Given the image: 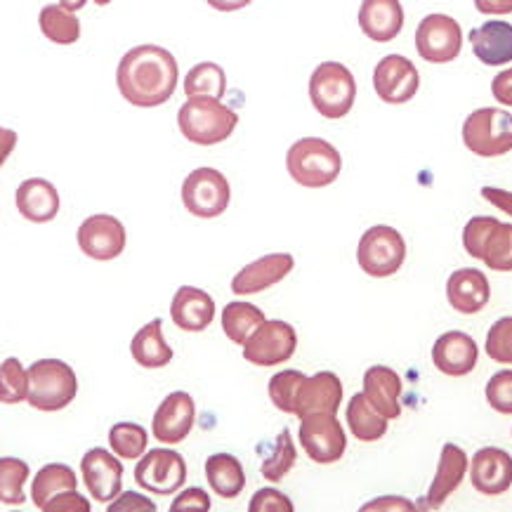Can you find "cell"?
Listing matches in <instances>:
<instances>
[{
  "label": "cell",
  "instance_id": "1",
  "mask_svg": "<svg viewBox=\"0 0 512 512\" xmlns=\"http://www.w3.org/2000/svg\"><path fill=\"white\" fill-rule=\"evenodd\" d=\"M180 67L170 50L161 45H137L121 57L116 69L118 93L140 109H154L175 95Z\"/></svg>",
  "mask_w": 512,
  "mask_h": 512
},
{
  "label": "cell",
  "instance_id": "2",
  "mask_svg": "<svg viewBox=\"0 0 512 512\" xmlns=\"http://www.w3.org/2000/svg\"><path fill=\"white\" fill-rule=\"evenodd\" d=\"M177 126L185 140L199 147H213L232 137L239 126V116L213 97H189L177 111Z\"/></svg>",
  "mask_w": 512,
  "mask_h": 512
},
{
  "label": "cell",
  "instance_id": "3",
  "mask_svg": "<svg viewBox=\"0 0 512 512\" xmlns=\"http://www.w3.org/2000/svg\"><path fill=\"white\" fill-rule=\"evenodd\" d=\"M286 168L293 182L307 189H324L338 180L343 156L321 137H300L286 154Z\"/></svg>",
  "mask_w": 512,
  "mask_h": 512
},
{
  "label": "cell",
  "instance_id": "4",
  "mask_svg": "<svg viewBox=\"0 0 512 512\" xmlns=\"http://www.w3.org/2000/svg\"><path fill=\"white\" fill-rule=\"evenodd\" d=\"M29 373V402L38 411H62L76 399L78 378L67 361L41 359L26 369Z\"/></svg>",
  "mask_w": 512,
  "mask_h": 512
},
{
  "label": "cell",
  "instance_id": "5",
  "mask_svg": "<svg viewBox=\"0 0 512 512\" xmlns=\"http://www.w3.org/2000/svg\"><path fill=\"white\" fill-rule=\"evenodd\" d=\"M310 100L317 114L328 121L345 118L357 100V81L352 71L340 62H321L312 71Z\"/></svg>",
  "mask_w": 512,
  "mask_h": 512
},
{
  "label": "cell",
  "instance_id": "6",
  "mask_svg": "<svg viewBox=\"0 0 512 512\" xmlns=\"http://www.w3.org/2000/svg\"><path fill=\"white\" fill-rule=\"evenodd\" d=\"M463 144L482 159H496L512 152V116L496 107L472 111L463 123Z\"/></svg>",
  "mask_w": 512,
  "mask_h": 512
},
{
  "label": "cell",
  "instance_id": "7",
  "mask_svg": "<svg viewBox=\"0 0 512 512\" xmlns=\"http://www.w3.org/2000/svg\"><path fill=\"white\" fill-rule=\"evenodd\" d=\"M406 260V241L395 227L373 225L361 234L357 246V262L373 279L397 274Z\"/></svg>",
  "mask_w": 512,
  "mask_h": 512
},
{
  "label": "cell",
  "instance_id": "8",
  "mask_svg": "<svg viewBox=\"0 0 512 512\" xmlns=\"http://www.w3.org/2000/svg\"><path fill=\"white\" fill-rule=\"evenodd\" d=\"M232 201L227 177L215 168H196L182 182V203L196 218H220Z\"/></svg>",
  "mask_w": 512,
  "mask_h": 512
},
{
  "label": "cell",
  "instance_id": "9",
  "mask_svg": "<svg viewBox=\"0 0 512 512\" xmlns=\"http://www.w3.org/2000/svg\"><path fill=\"white\" fill-rule=\"evenodd\" d=\"M300 444L314 463L331 465L345 456L347 437L336 413H310L300 418Z\"/></svg>",
  "mask_w": 512,
  "mask_h": 512
},
{
  "label": "cell",
  "instance_id": "10",
  "mask_svg": "<svg viewBox=\"0 0 512 512\" xmlns=\"http://www.w3.org/2000/svg\"><path fill=\"white\" fill-rule=\"evenodd\" d=\"M135 482L149 494H177L187 482L185 458L173 449H152L149 454L144 451L135 468Z\"/></svg>",
  "mask_w": 512,
  "mask_h": 512
},
{
  "label": "cell",
  "instance_id": "11",
  "mask_svg": "<svg viewBox=\"0 0 512 512\" xmlns=\"http://www.w3.org/2000/svg\"><path fill=\"white\" fill-rule=\"evenodd\" d=\"M416 50L430 64H449L463 50L461 24L449 15H428L416 29Z\"/></svg>",
  "mask_w": 512,
  "mask_h": 512
},
{
  "label": "cell",
  "instance_id": "12",
  "mask_svg": "<svg viewBox=\"0 0 512 512\" xmlns=\"http://www.w3.org/2000/svg\"><path fill=\"white\" fill-rule=\"evenodd\" d=\"M76 239L83 255H88L90 260L97 262L116 260L118 255L126 251L128 244V234L123 222L107 213H97L85 218L81 227H78Z\"/></svg>",
  "mask_w": 512,
  "mask_h": 512
},
{
  "label": "cell",
  "instance_id": "13",
  "mask_svg": "<svg viewBox=\"0 0 512 512\" xmlns=\"http://www.w3.org/2000/svg\"><path fill=\"white\" fill-rule=\"evenodd\" d=\"M298 350V333L291 324L272 319L260 324L258 331L244 345V359L253 366H277L288 361Z\"/></svg>",
  "mask_w": 512,
  "mask_h": 512
},
{
  "label": "cell",
  "instance_id": "14",
  "mask_svg": "<svg viewBox=\"0 0 512 512\" xmlns=\"http://www.w3.org/2000/svg\"><path fill=\"white\" fill-rule=\"evenodd\" d=\"M373 88L387 104H406L416 97L420 76L416 64L404 55H387L373 69Z\"/></svg>",
  "mask_w": 512,
  "mask_h": 512
},
{
  "label": "cell",
  "instance_id": "15",
  "mask_svg": "<svg viewBox=\"0 0 512 512\" xmlns=\"http://www.w3.org/2000/svg\"><path fill=\"white\" fill-rule=\"evenodd\" d=\"M81 472L85 487L97 503H111L121 494L123 465L116 454L111 456V451L100 449V446L90 449L81 461Z\"/></svg>",
  "mask_w": 512,
  "mask_h": 512
},
{
  "label": "cell",
  "instance_id": "16",
  "mask_svg": "<svg viewBox=\"0 0 512 512\" xmlns=\"http://www.w3.org/2000/svg\"><path fill=\"white\" fill-rule=\"evenodd\" d=\"M196 420V406L187 392H170L154 413L152 432L161 444H180L189 437Z\"/></svg>",
  "mask_w": 512,
  "mask_h": 512
},
{
  "label": "cell",
  "instance_id": "17",
  "mask_svg": "<svg viewBox=\"0 0 512 512\" xmlns=\"http://www.w3.org/2000/svg\"><path fill=\"white\" fill-rule=\"evenodd\" d=\"M432 361L435 369L444 376L463 378L475 371L479 361V350L475 338L463 331H446L444 336L437 338L432 347Z\"/></svg>",
  "mask_w": 512,
  "mask_h": 512
},
{
  "label": "cell",
  "instance_id": "18",
  "mask_svg": "<svg viewBox=\"0 0 512 512\" xmlns=\"http://www.w3.org/2000/svg\"><path fill=\"white\" fill-rule=\"evenodd\" d=\"M470 482L484 496L505 494L512 487V456L496 446L479 449L472 456Z\"/></svg>",
  "mask_w": 512,
  "mask_h": 512
},
{
  "label": "cell",
  "instance_id": "19",
  "mask_svg": "<svg viewBox=\"0 0 512 512\" xmlns=\"http://www.w3.org/2000/svg\"><path fill=\"white\" fill-rule=\"evenodd\" d=\"M295 260L291 253H269L262 255L260 260L251 262L241 269L232 279V293L236 295H253L262 293L267 288L277 286L293 272Z\"/></svg>",
  "mask_w": 512,
  "mask_h": 512
},
{
  "label": "cell",
  "instance_id": "20",
  "mask_svg": "<svg viewBox=\"0 0 512 512\" xmlns=\"http://www.w3.org/2000/svg\"><path fill=\"white\" fill-rule=\"evenodd\" d=\"M359 29L373 43H390L404 29V8L399 0H364L359 8Z\"/></svg>",
  "mask_w": 512,
  "mask_h": 512
},
{
  "label": "cell",
  "instance_id": "21",
  "mask_svg": "<svg viewBox=\"0 0 512 512\" xmlns=\"http://www.w3.org/2000/svg\"><path fill=\"white\" fill-rule=\"evenodd\" d=\"M343 404V383L336 373L319 371L312 378H305L295 402V416L305 418L310 413H338Z\"/></svg>",
  "mask_w": 512,
  "mask_h": 512
},
{
  "label": "cell",
  "instance_id": "22",
  "mask_svg": "<svg viewBox=\"0 0 512 512\" xmlns=\"http://www.w3.org/2000/svg\"><path fill=\"white\" fill-rule=\"evenodd\" d=\"M446 298H449V305L461 314L482 312L491 298L489 279L475 267L456 269L446 281Z\"/></svg>",
  "mask_w": 512,
  "mask_h": 512
},
{
  "label": "cell",
  "instance_id": "23",
  "mask_svg": "<svg viewBox=\"0 0 512 512\" xmlns=\"http://www.w3.org/2000/svg\"><path fill=\"white\" fill-rule=\"evenodd\" d=\"M170 317H173V324L180 331L201 333L213 324L215 300L201 288L180 286L173 298V305H170Z\"/></svg>",
  "mask_w": 512,
  "mask_h": 512
},
{
  "label": "cell",
  "instance_id": "24",
  "mask_svg": "<svg viewBox=\"0 0 512 512\" xmlns=\"http://www.w3.org/2000/svg\"><path fill=\"white\" fill-rule=\"evenodd\" d=\"M15 203L19 215H22L24 220L43 225V222L57 218L59 192L52 182L43 180V177H29V180H24L22 185L17 187Z\"/></svg>",
  "mask_w": 512,
  "mask_h": 512
},
{
  "label": "cell",
  "instance_id": "25",
  "mask_svg": "<svg viewBox=\"0 0 512 512\" xmlns=\"http://www.w3.org/2000/svg\"><path fill=\"white\" fill-rule=\"evenodd\" d=\"M465 472H468V456L461 446L456 444H444L442 456H439V465H437V475L432 479L428 498H425L423 508L428 510H437L442 508L454 491L461 487Z\"/></svg>",
  "mask_w": 512,
  "mask_h": 512
},
{
  "label": "cell",
  "instance_id": "26",
  "mask_svg": "<svg viewBox=\"0 0 512 512\" xmlns=\"http://www.w3.org/2000/svg\"><path fill=\"white\" fill-rule=\"evenodd\" d=\"M364 395L369 399L373 409L387 420L402 416V378L390 366H371L364 373Z\"/></svg>",
  "mask_w": 512,
  "mask_h": 512
},
{
  "label": "cell",
  "instance_id": "27",
  "mask_svg": "<svg viewBox=\"0 0 512 512\" xmlns=\"http://www.w3.org/2000/svg\"><path fill=\"white\" fill-rule=\"evenodd\" d=\"M472 52L487 67H503L512 62V24L484 22L470 31Z\"/></svg>",
  "mask_w": 512,
  "mask_h": 512
},
{
  "label": "cell",
  "instance_id": "28",
  "mask_svg": "<svg viewBox=\"0 0 512 512\" xmlns=\"http://www.w3.org/2000/svg\"><path fill=\"white\" fill-rule=\"evenodd\" d=\"M130 354L142 369H163L173 361V347L163 338V321L154 319L135 333Z\"/></svg>",
  "mask_w": 512,
  "mask_h": 512
},
{
  "label": "cell",
  "instance_id": "29",
  "mask_svg": "<svg viewBox=\"0 0 512 512\" xmlns=\"http://www.w3.org/2000/svg\"><path fill=\"white\" fill-rule=\"evenodd\" d=\"M206 479L213 494H218L220 498H236L246 487L244 465L232 454L208 456Z\"/></svg>",
  "mask_w": 512,
  "mask_h": 512
},
{
  "label": "cell",
  "instance_id": "30",
  "mask_svg": "<svg viewBox=\"0 0 512 512\" xmlns=\"http://www.w3.org/2000/svg\"><path fill=\"white\" fill-rule=\"evenodd\" d=\"M78 487V479L69 465L50 463L36 472L34 484H31V501L38 510H45L52 498L64 494V491H74Z\"/></svg>",
  "mask_w": 512,
  "mask_h": 512
},
{
  "label": "cell",
  "instance_id": "31",
  "mask_svg": "<svg viewBox=\"0 0 512 512\" xmlns=\"http://www.w3.org/2000/svg\"><path fill=\"white\" fill-rule=\"evenodd\" d=\"M347 425L359 442H378L387 435V418L373 409L364 392H357L347 404Z\"/></svg>",
  "mask_w": 512,
  "mask_h": 512
},
{
  "label": "cell",
  "instance_id": "32",
  "mask_svg": "<svg viewBox=\"0 0 512 512\" xmlns=\"http://www.w3.org/2000/svg\"><path fill=\"white\" fill-rule=\"evenodd\" d=\"M265 312L251 303L234 300L222 312V331L236 345H246L248 338L258 331L260 324H265Z\"/></svg>",
  "mask_w": 512,
  "mask_h": 512
},
{
  "label": "cell",
  "instance_id": "33",
  "mask_svg": "<svg viewBox=\"0 0 512 512\" xmlns=\"http://www.w3.org/2000/svg\"><path fill=\"white\" fill-rule=\"evenodd\" d=\"M43 36L55 45H74L81 38V22L76 12L64 10L62 5H45L38 17Z\"/></svg>",
  "mask_w": 512,
  "mask_h": 512
},
{
  "label": "cell",
  "instance_id": "34",
  "mask_svg": "<svg viewBox=\"0 0 512 512\" xmlns=\"http://www.w3.org/2000/svg\"><path fill=\"white\" fill-rule=\"evenodd\" d=\"M227 93V74L220 64L201 62L194 69H189L185 78V95L187 97H213L220 100Z\"/></svg>",
  "mask_w": 512,
  "mask_h": 512
},
{
  "label": "cell",
  "instance_id": "35",
  "mask_svg": "<svg viewBox=\"0 0 512 512\" xmlns=\"http://www.w3.org/2000/svg\"><path fill=\"white\" fill-rule=\"evenodd\" d=\"M494 272H512V225L498 220L484 241L482 258H479Z\"/></svg>",
  "mask_w": 512,
  "mask_h": 512
},
{
  "label": "cell",
  "instance_id": "36",
  "mask_svg": "<svg viewBox=\"0 0 512 512\" xmlns=\"http://www.w3.org/2000/svg\"><path fill=\"white\" fill-rule=\"evenodd\" d=\"M29 475V465L19 458H0V503L22 505L26 501L24 484Z\"/></svg>",
  "mask_w": 512,
  "mask_h": 512
},
{
  "label": "cell",
  "instance_id": "37",
  "mask_svg": "<svg viewBox=\"0 0 512 512\" xmlns=\"http://www.w3.org/2000/svg\"><path fill=\"white\" fill-rule=\"evenodd\" d=\"M295 461H298V451H295L291 432L284 428L279 432L277 442H274L272 454L262 461V477L269 479V482H281L293 470Z\"/></svg>",
  "mask_w": 512,
  "mask_h": 512
},
{
  "label": "cell",
  "instance_id": "38",
  "mask_svg": "<svg viewBox=\"0 0 512 512\" xmlns=\"http://www.w3.org/2000/svg\"><path fill=\"white\" fill-rule=\"evenodd\" d=\"M109 444L116 456L135 461V458H140L144 451H147L149 435L147 430L137 423H116L114 428L109 430Z\"/></svg>",
  "mask_w": 512,
  "mask_h": 512
},
{
  "label": "cell",
  "instance_id": "39",
  "mask_svg": "<svg viewBox=\"0 0 512 512\" xmlns=\"http://www.w3.org/2000/svg\"><path fill=\"white\" fill-rule=\"evenodd\" d=\"M26 397H29V373L17 357H8L0 364V402L19 404L26 402Z\"/></svg>",
  "mask_w": 512,
  "mask_h": 512
},
{
  "label": "cell",
  "instance_id": "40",
  "mask_svg": "<svg viewBox=\"0 0 512 512\" xmlns=\"http://www.w3.org/2000/svg\"><path fill=\"white\" fill-rule=\"evenodd\" d=\"M305 373L303 371H281L277 376L269 378V399H272V404L277 406L279 411L284 413H291L295 416V402H298V392L300 387L305 383Z\"/></svg>",
  "mask_w": 512,
  "mask_h": 512
},
{
  "label": "cell",
  "instance_id": "41",
  "mask_svg": "<svg viewBox=\"0 0 512 512\" xmlns=\"http://www.w3.org/2000/svg\"><path fill=\"white\" fill-rule=\"evenodd\" d=\"M487 354L498 364H512V317L498 319L489 328Z\"/></svg>",
  "mask_w": 512,
  "mask_h": 512
},
{
  "label": "cell",
  "instance_id": "42",
  "mask_svg": "<svg viewBox=\"0 0 512 512\" xmlns=\"http://www.w3.org/2000/svg\"><path fill=\"white\" fill-rule=\"evenodd\" d=\"M496 218H491V215H477V218H472L468 225L463 229V248L465 253L470 255V258L479 260L482 258V248H484V241H487V236L491 229L496 227Z\"/></svg>",
  "mask_w": 512,
  "mask_h": 512
},
{
  "label": "cell",
  "instance_id": "43",
  "mask_svg": "<svg viewBox=\"0 0 512 512\" xmlns=\"http://www.w3.org/2000/svg\"><path fill=\"white\" fill-rule=\"evenodd\" d=\"M487 402L494 411L512 416V371H498L487 383Z\"/></svg>",
  "mask_w": 512,
  "mask_h": 512
},
{
  "label": "cell",
  "instance_id": "44",
  "mask_svg": "<svg viewBox=\"0 0 512 512\" xmlns=\"http://www.w3.org/2000/svg\"><path fill=\"white\" fill-rule=\"evenodd\" d=\"M248 508L251 512H293V503L277 489H258Z\"/></svg>",
  "mask_w": 512,
  "mask_h": 512
},
{
  "label": "cell",
  "instance_id": "45",
  "mask_svg": "<svg viewBox=\"0 0 512 512\" xmlns=\"http://www.w3.org/2000/svg\"><path fill=\"white\" fill-rule=\"evenodd\" d=\"M62 510H83L88 512L90 510V501L88 498H83L81 494H76L74 491H64V494H59L52 498V501L45 505L43 512H62Z\"/></svg>",
  "mask_w": 512,
  "mask_h": 512
},
{
  "label": "cell",
  "instance_id": "46",
  "mask_svg": "<svg viewBox=\"0 0 512 512\" xmlns=\"http://www.w3.org/2000/svg\"><path fill=\"white\" fill-rule=\"evenodd\" d=\"M185 508L210 510V496L203 489H199V487H192V489L182 491V494L173 501V505H170V510H185Z\"/></svg>",
  "mask_w": 512,
  "mask_h": 512
},
{
  "label": "cell",
  "instance_id": "47",
  "mask_svg": "<svg viewBox=\"0 0 512 512\" xmlns=\"http://www.w3.org/2000/svg\"><path fill=\"white\" fill-rule=\"evenodd\" d=\"M109 510H130V512H135V510H156V503L154 501H149L147 496H142V494H133V491H130V494H118L114 501L109 503Z\"/></svg>",
  "mask_w": 512,
  "mask_h": 512
},
{
  "label": "cell",
  "instance_id": "48",
  "mask_svg": "<svg viewBox=\"0 0 512 512\" xmlns=\"http://www.w3.org/2000/svg\"><path fill=\"white\" fill-rule=\"evenodd\" d=\"M491 93L505 107H512V69H505L491 81Z\"/></svg>",
  "mask_w": 512,
  "mask_h": 512
},
{
  "label": "cell",
  "instance_id": "49",
  "mask_svg": "<svg viewBox=\"0 0 512 512\" xmlns=\"http://www.w3.org/2000/svg\"><path fill=\"white\" fill-rule=\"evenodd\" d=\"M482 196L491 203V206H496L512 218V192H505V189L498 187H482Z\"/></svg>",
  "mask_w": 512,
  "mask_h": 512
},
{
  "label": "cell",
  "instance_id": "50",
  "mask_svg": "<svg viewBox=\"0 0 512 512\" xmlns=\"http://www.w3.org/2000/svg\"><path fill=\"white\" fill-rule=\"evenodd\" d=\"M413 508H416V505L406 501V498L387 496V498H378V501L366 503L361 510H413Z\"/></svg>",
  "mask_w": 512,
  "mask_h": 512
},
{
  "label": "cell",
  "instance_id": "51",
  "mask_svg": "<svg viewBox=\"0 0 512 512\" xmlns=\"http://www.w3.org/2000/svg\"><path fill=\"white\" fill-rule=\"evenodd\" d=\"M475 8L482 15H512V0H475Z\"/></svg>",
  "mask_w": 512,
  "mask_h": 512
},
{
  "label": "cell",
  "instance_id": "52",
  "mask_svg": "<svg viewBox=\"0 0 512 512\" xmlns=\"http://www.w3.org/2000/svg\"><path fill=\"white\" fill-rule=\"evenodd\" d=\"M15 147H17V133H15V130L0 126V168H3V163L10 159V154L15 152Z\"/></svg>",
  "mask_w": 512,
  "mask_h": 512
},
{
  "label": "cell",
  "instance_id": "53",
  "mask_svg": "<svg viewBox=\"0 0 512 512\" xmlns=\"http://www.w3.org/2000/svg\"><path fill=\"white\" fill-rule=\"evenodd\" d=\"M213 10L218 12H236V10H244L253 0H206Z\"/></svg>",
  "mask_w": 512,
  "mask_h": 512
},
{
  "label": "cell",
  "instance_id": "54",
  "mask_svg": "<svg viewBox=\"0 0 512 512\" xmlns=\"http://www.w3.org/2000/svg\"><path fill=\"white\" fill-rule=\"evenodd\" d=\"M57 5H62V8L69 10V12H78V10H83L85 5H88V0H59Z\"/></svg>",
  "mask_w": 512,
  "mask_h": 512
},
{
  "label": "cell",
  "instance_id": "55",
  "mask_svg": "<svg viewBox=\"0 0 512 512\" xmlns=\"http://www.w3.org/2000/svg\"><path fill=\"white\" fill-rule=\"evenodd\" d=\"M93 3H95V5H100V8H104V5H109L111 0H93Z\"/></svg>",
  "mask_w": 512,
  "mask_h": 512
}]
</instances>
